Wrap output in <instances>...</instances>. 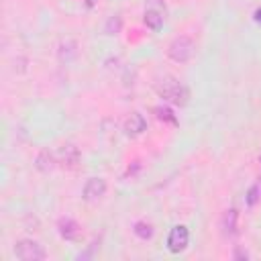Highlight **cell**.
I'll return each mask as SVG.
<instances>
[{
    "instance_id": "1",
    "label": "cell",
    "mask_w": 261,
    "mask_h": 261,
    "mask_svg": "<svg viewBox=\"0 0 261 261\" xmlns=\"http://www.w3.org/2000/svg\"><path fill=\"white\" fill-rule=\"evenodd\" d=\"M157 94H159L163 100H167V102H171V104H175V106L188 104V98H190L188 88H186L184 84H179L177 80H173V77L161 80L159 86H157Z\"/></svg>"
},
{
    "instance_id": "2",
    "label": "cell",
    "mask_w": 261,
    "mask_h": 261,
    "mask_svg": "<svg viewBox=\"0 0 261 261\" xmlns=\"http://www.w3.org/2000/svg\"><path fill=\"white\" fill-rule=\"evenodd\" d=\"M194 51H196L194 41H192L190 37L181 35V37H175V39L169 43V47H167V57H169L171 61H175V63H186V61H190V59L194 57Z\"/></svg>"
},
{
    "instance_id": "3",
    "label": "cell",
    "mask_w": 261,
    "mask_h": 261,
    "mask_svg": "<svg viewBox=\"0 0 261 261\" xmlns=\"http://www.w3.org/2000/svg\"><path fill=\"white\" fill-rule=\"evenodd\" d=\"M14 257L20 261H41L47 257V251L43 249V245H39L33 239H22L14 245Z\"/></svg>"
},
{
    "instance_id": "4",
    "label": "cell",
    "mask_w": 261,
    "mask_h": 261,
    "mask_svg": "<svg viewBox=\"0 0 261 261\" xmlns=\"http://www.w3.org/2000/svg\"><path fill=\"white\" fill-rule=\"evenodd\" d=\"M188 241H190L188 228L181 226V224L179 226H173L171 232H169V237H167V249L171 253H179V251H184L188 247Z\"/></svg>"
},
{
    "instance_id": "5",
    "label": "cell",
    "mask_w": 261,
    "mask_h": 261,
    "mask_svg": "<svg viewBox=\"0 0 261 261\" xmlns=\"http://www.w3.org/2000/svg\"><path fill=\"white\" fill-rule=\"evenodd\" d=\"M106 179L104 177H90L84 186V200L88 202H96L106 194Z\"/></svg>"
},
{
    "instance_id": "6",
    "label": "cell",
    "mask_w": 261,
    "mask_h": 261,
    "mask_svg": "<svg viewBox=\"0 0 261 261\" xmlns=\"http://www.w3.org/2000/svg\"><path fill=\"white\" fill-rule=\"evenodd\" d=\"M80 157H82L80 149H77L75 145H71V143H65V145H61V147H59V151H57V161H59L61 165H67V167H73V165H77Z\"/></svg>"
},
{
    "instance_id": "7",
    "label": "cell",
    "mask_w": 261,
    "mask_h": 261,
    "mask_svg": "<svg viewBox=\"0 0 261 261\" xmlns=\"http://www.w3.org/2000/svg\"><path fill=\"white\" fill-rule=\"evenodd\" d=\"M145 128H147V120H145V116H143L141 112H133V114L124 120V130H126V135L137 137V135H141Z\"/></svg>"
},
{
    "instance_id": "8",
    "label": "cell",
    "mask_w": 261,
    "mask_h": 261,
    "mask_svg": "<svg viewBox=\"0 0 261 261\" xmlns=\"http://www.w3.org/2000/svg\"><path fill=\"white\" fill-rule=\"evenodd\" d=\"M57 228H59V234L65 241H75V239H80V232H82L80 224L75 220H71V218H61L57 222Z\"/></svg>"
},
{
    "instance_id": "9",
    "label": "cell",
    "mask_w": 261,
    "mask_h": 261,
    "mask_svg": "<svg viewBox=\"0 0 261 261\" xmlns=\"http://www.w3.org/2000/svg\"><path fill=\"white\" fill-rule=\"evenodd\" d=\"M163 12L161 10H157V8H149V10H145V14H143V22L153 31V33H157V31H161V27H163Z\"/></svg>"
},
{
    "instance_id": "10",
    "label": "cell",
    "mask_w": 261,
    "mask_h": 261,
    "mask_svg": "<svg viewBox=\"0 0 261 261\" xmlns=\"http://www.w3.org/2000/svg\"><path fill=\"white\" fill-rule=\"evenodd\" d=\"M237 226H239V212L234 208H230L222 216V230H224V234L232 237V234H237Z\"/></svg>"
},
{
    "instance_id": "11",
    "label": "cell",
    "mask_w": 261,
    "mask_h": 261,
    "mask_svg": "<svg viewBox=\"0 0 261 261\" xmlns=\"http://www.w3.org/2000/svg\"><path fill=\"white\" fill-rule=\"evenodd\" d=\"M35 167H37L39 171H43V173L51 171V169L55 167V159H53V155H51L49 151L39 153V155H37V159H35Z\"/></svg>"
},
{
    "instance_id": "12",
    "label": "cell",
    "mask_w": 261,
    "mask_h": 261,
    "mask_svg": "<svg viewBox=\"0 0 261 261\" xmlns=\"http://www.w3.org/2000/svg\"><path fill=\"white\" fill-rule=\"evenodd\" d=\"M75 47H77V45H75L73 41L61 43V45H59V59H61V61H69L71 57H75V53H77Z\"/></svg>"
},
{
    "instance_id": "13",
    "label": "cell",
    "mask_w": 261,
    "mask_h": 261,
    "mask_svg": "<svg viewBox=\"0 0 261 261\" xmlns=\"http://www.w3.org/2000/svg\"><path fill=\"white\" fill-rule=\"evenodd\" d=\"M120 29H122V18L120 16H110L106 20V24H104V33L106 35H116V33H120Z\"/></svg>"
},
{
    "instance_id": "14",
    "label": "cell",
    "mask_w": 261,
    "mask_h": 261,
    "mask_svg": "<svg viewBox=\"0 0 261 261\" xmlns=\"http://www.w3.org/2000/svg\"><path fill=\"white\" fill-rule=\"evenodd\" d=\"M135 234H137L139 239L147 241V239L153 237V226L147 224V222H137V224H135Z\"/></svg>"
},
{
    "instance_id": "15",
    "label": "cell",
    "mask_w": 261,
    "mask_h": 261,
    "mask_svg": "<svg viewBox=\"0 0 261 261\" xmlns=\"http://www.w3.org/2000/svg\"><path fill=\"white\" fill-rule=\"evenodd\" d=\"M259 198H261V184H255V186L249 190V194H247V204H249V206H255V204L259 202Z\"/></svg>"
},
{
    "instance_id": "16",
    "label": "cell",
    "mask_w": 261,
    "mask_h": 261,
    "mask_svg": "<svg viewBox=\"0 0 261 261\" xmlns=\"http://www.w3.org/2000/svg\"><path fill=\"white\" fill-rule=\"evenodd\" d=\"M155 112H157V116H159L161 120H169V122H175V116L171 114V110H169V108H155Z\"/></svg>"
},
{
    "instance_id": "17",
    "label": "cell",
    "mask_w": 261,
    "mask_h": 261,
    "mask_svg": "<svg viewBox=\"0 0 261 261\" xmlns=\"http://www.w3.org/2000/svg\"><path fill=\"white\" fill-rule=\"evenodd\" d=\"M234 257H245V259H247L249 255H247V253H243V251H237V253H234Z\"/></svg>"
},
{
    "instance_id": "18",
    "label": "cell",
    "mask_w": 261,
    "mask_h": 261,
    "mask_svg": "<svg viewBox=\"0 0 261 261\" xmlns=\"http://www.w3.org/2000/svg\"><path fill=\"white\" fill-rule=\"evenodd\" d=\"M255 20H257V22H261V10H257V12H255Z\"/></svg>"
}]
</instances>
